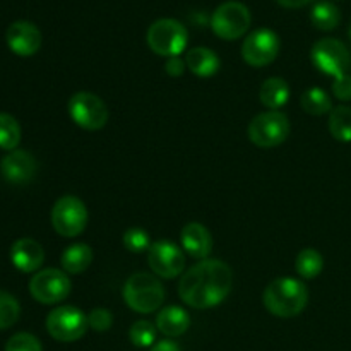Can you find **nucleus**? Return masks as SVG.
Instances as JSON below:
<instances>
[{"mask_svg": "<svg viewBox=\"0 0 351 351\" xmlns=\"http://www.w3.org/2000/svg\"><path fill=\"white\" fill-rule=\"evenodd\" d=\"M280 53V38L267 27L252 31L242 45V58L250 67H266Z\"/></svg>", "mask_w": 351, "mask_h": 351, "instance_id": "nucleus-12", "label": "nucleus"}, {"mask_svg": "<svg viewBox=\"0 0 351 351\" xmlns=\"http://www.w3.org/2000/svg\"><path fill=\"white\" fill-rule=\"evenodd\" d=\"M5 41L19 57H31L41 47V33L29 21H16L5 31Z\"/></svg>", "mask_w": 351, "mask_h": 351, "instance_id": "nucleus-15", "label": "nucleus"}, {"mask_svg": "<svg viewBox=\"0 0 351 351\" xmlns=\"http://www.w3.org/2000/svg\"><path fill=\"white\" fill-rule=\"evenodd\" d=\"M329 132L339 143H351V106H336L329 113Z\"/></svg>", "mask_w": 351, "mask_h": 351, "instance_id": "nucleus-22", "label": "nucleus"}, {"mask_svg": "<svg viewBox=\"0 0 351 351\" xmlns=\"http://www.w3.org/2000/svg\"><path fill=\"white\" fill-rule=\"evenodd\" d=\"M280 5L288 7V9H298V7H304L307 3H311L312 0H276Z\"/></svg>", "mask_w": 351, "mask_h": 351, "instance_id": "nucleus-35", "label": "nucleus"}, {"mask_svg": "<svg viewBox=\"0 0 351 351\" xmlns=\"http://www.w3.org/2000/svg\"><path fill=\"white\" fill-rule=\"evenodd\" d=\"M69 115L81 129L99 130L106 125L110 113L99 96L81 91L69 99Z\"/></svg>", "mask_w": 351, "mask_h": 351, "instance_id": "nucleus-9", "label": "nucleus"}, {"mask_svg": "<svg viewBox=\"0 0 351 351\" xmlns=\"http://www.w3.org/2000/svg\"><path fill=\"white\" fill-rule=\"evenodd\" d=\"M250 10L242 2H225L213 12V33L226 41L239 40L250 27Z\"/></svg>", "mask_w": 351, "mask_h": 351, "instance_id": "nucleus-8", "label": "nucleus"}, {"mask_svg": "<svg viewBox=\"0 0 351 351\" xmlns=\"http://www.w3.org/2000/svg\"><path fill=\"white\" fill-rule=\"evenodd\" d=\"M10 261L21 273H34L45 261V250L36 240L21 239L10 247Z\"/></svg>", "mask_w": 351, "mask_h": 351, "instance_id": "nucleus-16", "label": "nucleus"}, {"mask_svg": "<svg viewBox=\"0 0 351 351\" xmlns=\"http://www.w3.org/2000/svg\"><path fill=\"white\" fill-rule=\"evenodd\" d=\"M259 99L266 108L278 112L290 99V86L281 77L266 79L259 89Z\"/></svg>", "mask_w": 351, "mask_h": 351, "instance_id": "nucleus-20", "label": "nucleus"}, {"mask_svg": "<svg viewBox=\"0 0 351 351\" xmlns=\"http://www.w3.org/2000/svg\"><path fill=\"white\" fill-rule=\"evenodd\" d=\"M311 19L317 29L332 31L335 27H338L339 21H341V12H339V9L335 3L319 2L312 9Z\"/></svg>", "mask_w": 351, "mask_h": 351, "instance_id": "nucleus-23", "label": "nucleus"}, {"mask_svg": "<svg viewBox=\"0 0 351 351\" xmlns=\"http://www.w3.org/2000/svg\"><path fill=\"white\" fill-rule=\"evenodd\" d=\"M123 300L134 312L151 314L163 304L165 290L153 274L136 273L123 285Z\"/></svg>", "mask_w": 351, "mask_h": 351, "instance_id": "nucleus-3", "label": "nucleus"}, {"mask_svg": "<svg viewBox=\"0 0 351 351\" xmlns=\"http://www.w3.org/2000/svg\"><path fill=\"white\" fill-rule=\"evenodd\" d=\"M156 328L168 338H178V336L185 335L187 329L191 328V317L182 307L170 305L158 314Z\"/></svg>", "mask_w": 351, "mask_h": 351, "instance_id": "nucleus-18", "label": "nucleus"}, {"mask_svg": "<svg viewBox=\"0 0 351 351\" xmlns=\"http://www.w3.org/2000/svg\"><path fill=\"white\" fill-rule=\"evenodd\" d=\"M295 269L304 280H314L324 269V259L321 254L314 249H304L297 256Z\"/></svg>", "mask_w": 351, "mask_h": 351, "instance_id": "nucleus-25", "label": "nucleus"}, {"mask_svg": "<svg viewBox=\"0 0 351 351\" xmlns=\"http://www.w3.org/2000/svg\"><path fill=\"white\" fill-rule=\"evenodd\" d=\"M232 285L233 273L228 264L218 259H204L182 274L178 295L189 307L213 308L226 300Z\"/></svg>", "mask_w": 351, "mask_h": 351, "instance_id": "nucleus-1", "label": "nucleus"}, {"mask_svg": "<svg viewBox=\"0 0 351 351\" xmlns=\"http://www.w3.org/2000/svg\"><path fill=\"white\" fill-rule=\"evenodd\" d=\"M93 249L86 243H72L62 254V267L65 273L81 274L91 266Z\"/></svg>", "mask_w": 351, "mask_h": 351, "instance_id": "nucleus-21", "label": "nucleus"}, {"mask_svg": "<svg viewBox=\"0 0 351 351\" xmlns=\"http://www.w3.org/2000/svg\"><path fill=\"white\" fill-rule=\"evenodd\" d=\"M147 263L151 271L165 280L180 276L185 269V256L180 247L170 240H158L147 250Z\"/></svg>", "mask_w": 351, "mask_h": 351, "instance_id": "nucleus-13", "label": "nucleus"}, {"mask_svg": "<svg viewBox=\"0 0 351 351\" xmlns=\"http://www.w3.org/2000/svg\"><path fill=\"white\" fill-rule=\"evenodd\" d=\"M311 58L315 67L332 77H341L351 65V55L343 41L336 38H322L312 47Z\"/></svg>", "mask_w": 351, "mask_h": 351, "instance_id": "nucleus-10", "label": "nucleus"}, {"mask_svg": "<svg viewBox=\"0 0 351 351\" xmlns=\"http://www.w3.org/2000/svg\"><path fill=\"white\" fill-rule=\"evenodd\" d=\"M38 170V163L34 156L27 151L14 149L9 151L0 161V173L7 182L16 185L27 184L34 178Z\"/></svg>", "mask_w": 351, "mask_h": 351, "instance_id": "nucleus-14", "label": "nucleus"}, {"mask_svg": "<svg viewBox=\"0 0 351 351\" xmlns=\"http://www.w3.org/2000/svg\"><path fill=\"white\" fill-rule=\"evenodd\" d=\"M350 40H351V27H350Z\"/></svg>", "mask_w": 351, "mask_h": 351, "instance_id": "nucleus-36", "label": "nucleus"}, {"mask_svg": "<svg viewBox=\"0 0 351 351\" xmlns=\"http://www.w3.org/2000/svg\"><path fill=\"white\" fill-rule=\"evenodd\" d=\"M151 351H182V350L177 343L170 341V339H165V341L156 343V345L151 348Z\"/></svg>", "mask_w": 351, "mask_h": 351, "instance_id": "nucleus-34", "label": "nucleus"}, {"mask_svg": "<svg viewBox=\"0 0 351 351\" xmlns=\"http://www.w3.org/2000/svg\"><path fill=\"white\" fill-rule=\"evenodd\" d=\"M302 108L307 113L315 117L326 115V113H331L332 110V101L329 98L328 93L321 88H311L302 95Z\"/></svg>", "mask_w": 351, "mask_h": 351, "instance_id": "nucleus-24", "label": "nucleus"}, {"mask_svg": "<svg viewBox=\"0 0 351 351\" xmlns=\"http://www.w3.org/2000/svg\"><path fill=\"white\" fill-rule=\"evenodd\" d=\"M29 293L43 305L60 304L71 293V280L60 269H43L31 278Z\"/></svg>", "mask_w": 351, "mask_h": 351, "instance_id": "nucleus-11", "label": "nucleus"}, {"mask_svg": "<svg viewBox=\"0 0 351 351\" xmlns=\"http://www.w3.org/2000/svg\"><path fill=\"white\" fill-rule=\"evenodd\" d=\"M288 136H290V120L281 112L269 110L259 113L249 123V139L263 149L280 146L288 139Z\"/></svg>", "mask_w": 351, "mask_h": 351, "instance_id": "nucleus-5", "label": "nucleus"}, {"mask_svg": "<svg viewBox=\"0 0 351 351\" xmlns=\"http://www.w3.org/2000/svg\"><path fill=\"white\" fill-rule=\"evenodd\" d=\"M19 315L21 305L16 297L0 290V331L12 328L19 321Z\"/></svg>", "mask_w": 351, "mask_h": 351, "instance_id": "nucleus-27", "label": "nucleus"}, {"mask_svg": "<svg viewBox=\"0 0 351 351\" xmlns=\"http://www.w3.org/2000/svg\"><path fill=\"white\" fill-rule=\"evenodd\" d=\"M88 315L72 305L53 308L47 317V331L60 343H74L88 331Z\"/></svg>", "mask_w": 351, "mask_h": 351, "instance_id": "nucleus-7", "label": "nucleus"}, {"mask_svg": "<svg viewBox=\"0 0 351 351\" xmlns=\"http://www.w3.org/2000/svg\"><path fill=\"white\" fill-rule=\"evenodd\" d=\"M129 338L137 348H149L156 341V328L149 321H137L130 328Z\"/></svg>", "mask_w": 351, "mask_h": 351, "instance_id": "nucleus-28", "label": "nucleus"}, {"mask_svg": "<svg viewBox=\"0 0 351 351\" xmlns=\"http://www.w3.org/2000/svg\"><path fill=\"white\" fill-rule=\"evenodd\" d=\"M332 93L341 101H350L351 99V75L345 74L341 77H336L332 82Z\"/></svg>", "mask_w": 351, "mask_h": 351, "instance_id": "nucleus-32", "label": "nucleus"}, {"mask_svg": "<svg viewBox=\"0 0 351 351\" xmlns=\"http://www.w3.org/2000/svg\"><path fill=\"white\" fill-rule=\"evenodd\" d=\"M182 247L194 259H208L213 250V237L201 223H189L180 233Z\"/></svg>", "mask_w": 351, "mask_h": 351, "instance_id": "nucleus-17", "label": "nucleus"}, {"mask_svg": "<svg viewBox=\"0 0 351 351\" xmlns=\"http://www.w3.org/2000/svg\"><path fill=\"white\" fill-rule=\"evenodd\" d=\"M21 143V125L9 113H0V149L14 151Z\"/></svg>", "mask_w": 351, "mask_h": 351, "instance_id": "nucleus-26", "label": "nucleus"}, {"mask_svg": "<svg viewBox=\"0 0 351 351\" xmlns=\"http://www.w3.org/2000/svg\"><path fill=\"white\" fill-rule=\"evenodd\" d=\"M147 45L151 50L161 57H178L185 50L189 41L187 29L177 19H165L154 21L149 26L146 34Z\"/></svg>", "mask_w": 351, "mask_h": 351, "instance_id": "nucleus-4", "label": "nucleus"}, {"mask_svg": "<svg viewBox=\"0 0 351 351\" xmlns=\"http://www.w3.org/2000/svg\"><path fill=\"white\" fill-rule=\"evenodd\" d=\"M185 62L182 60V58L178 57H170L167 60V65H165V71H167L168 75H171V77H178V75L184 74L185 71Z\"/></svg>", "mask_w": 351, "mask_h": 351, "instance_id": "nucleus-33", "label": "nucleus"}, {"mask_svg": "<svg viewBox=\"0 0 351 351\" xmlns=\"http://www.w3.org/2000/svg\"><path fill=\"white\" fill-rule=\"evenodd\" d=\"M263 300L269 314L281 319L297 317L307 307L308 290L295 278H278L267 285Z\"/></svg>", "mask_w": 351, "mask_h": 351, "instance_id": "nucleus-2", "label": "nucleus"}, {"mask_svg": "<svg viewBox=\"0 0 351 351\" xmlns=\"http://www.w3.org/2000/svg\"><path fill=\"white\" fill-rule=\"evenodd\" d=\"M88 324L89 328L98 332L108 331L113 324L112 312L106 311V308H93L91 314L88 315Z\"/></svg>", "mask_w": 351, "mask_h": 351, "instance_id": "nucleus-31", "label": "nucleus"}, {"mask_svg": "<svg viewBox=\"0 0 351 351\" xmlns=\"http://www.w3.org/2000/svg\"><path fill=\"white\" fill-rule=\"evenodd\" d=\"M123 245L130 252H143V250H149L151 239L147 235L146 230L143 228H129L123 233Z\"/></svg>", "mask_w": 351, "mask_h": 351, "instance_id": "nucleus-29", "label": "nucleus"}, {"mask_svg": "<svg viewBox=\"0 0 351 351\" xmlns=\"http://www.w3.org/2000/svg\"><path fill=\"white\" fill-rule=\"evenodd\" d=\"M3 351H43V348L36 336L29 332H17L7 341Z\"/></svg>", "mask_w": 351, "mask_h": 351, "instance_id": "nucleus-30", "label": "nucleus"}, {"mask_svg": "<svg viewBox=\"0 0 351 351\" xmlns=\"http://www.w3.org/2000/svg\"><path fill=\"white\" fill-rule=\"evenodd\" d=\"M88 225V209L75 195H64L51 208V226L65 239L81 235Z\"/></svg>", "mask_w": 351, "mask_h": 351, "instance_id": "nucleus-6", "label": "nucleus"}, {"mask_svg": "<svg viewBox=\"0 0 351 351\" xmlns=\"http://www.w3.org/2000/svg\"><path fill=\"white\" fill-rule=\"evenodd\" d=\"M185 65L197 77H211L219 71V57L209 48L195 47L185 55Z\"/></svg>", "mask_w": 351, "mask_h": 351, "instance_id": "nucleus-19", "label": "nucleus"}]
</instances>
